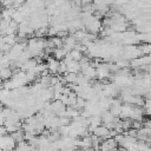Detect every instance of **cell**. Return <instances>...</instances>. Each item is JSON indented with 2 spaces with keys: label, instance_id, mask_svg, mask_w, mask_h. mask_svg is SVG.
<instances>
[{
  "label": "cell",
  "instance_id": "cell-1",
  "mask_svg": "<svg viewBox=\"0 0 151 151\" xmlns=\"http://www.w3.org/2000/svg\"><path fill=\"white\" fill-rule=\"evenodd\" d=\"M96 74H97V78L99 80H104L105 78H109L110 77V71H109V67H107V64H99L97 67H96Z\"/></svg>",
  "mask_w": 151,
  "mask_h": 151
},
{
  "label": "cell",
  "instance_id": "cell-2",
  "mask_svg": "<svg viewBox=\"0 0 151 151\" xmlns=\"http://www.w3.org/2000/svg\"><path fill=\"white\" fill-rule=\"evenodd\" d=\"M92 133H93V136L98 137L99 139H101V138H104V139L110 138V130H107L104 125H99V126H97V127L93 130Z\"/></svg>",
  "mask_w": 151,
  "mask_h": 151
},
{
  "label": "cell",
  "instance_id": "cell-3",
  "mask_svg": "<svg viewBox=\"0 0 151 151\" xmlns=\"http://www.w3.org/2000/svg\"><path fill=\"white\" fill-rule=\"evenodd\" d=\"M58 66H59V61L55 60L53 57L47 59V64H46V68L48 71V73L51 74H55L58 73Z\"/></svg>",
  "mask_w": 151,
  "mask_h": 151
},
{
  "label": "cell",
  "instance_id": "cell-4",
  "mask_svg": "<svg viewBox=\"0 0 151 151\" xmlns=\"http://www.w3.org/2000/svg\"><path fill=\"white\" fill-rule=\"evenodd\" d=\"M12 76H13V72H12V70H11L9 67L0 68V80H1V81L9 80Z\"/></svg>",
  "mask_w": 151,
  "mask_h": 151
},
{
  "label": "cell",
  "instance_id": "cell-5",
  "mask_svg": "<svg viewBox=\"0 0 151 151\" xmlns=\"http://www.w3.org/2000/svg\"><path fill=\"white\" fill-rule=\"evenodd\" d=\"M81 73L85 76V77H87L90 80H92V79H96L97 78V74H96V68L93 67V66H88V67H86L84 71H81Z\"/></svg>",
  "mask_w": 151,
  "mask_h": 151
},
{
  "label": "cell",
  "instance_id": "cell-6",
  "mask_svg": "<svg viewBox=\"0 0 151 151\" xmlns=\"http://www.w3.org/2000/svg\"><path fill=\"white\" fill-rule=\"evenodd\" d=\"M52 53H53V58H54L55 60H58V61L63 60V59L65 58V55L67 54V53L63 50V47H61V48H54V50L52 51Z\"/></svg>",
  "mask_w": 151,
  "mask_h": 151
},
{
  "label": "cell",
  "instance_id": "cell-7",
  "mask_svg": "<svg viewBox=\"0 0 151 151\" xmlns=\"http://www.w3.org/2000/svg\"><path fill=\"white\" fill-rule=\"evenodd\" d=\"M138 50L140 52V55H150L151 46L150 44H142L140 46H138Z\"/></svg>",
  "mask_w": 151,
  "mask_h": 151
}]
</instances>
